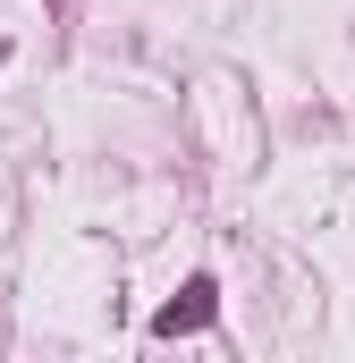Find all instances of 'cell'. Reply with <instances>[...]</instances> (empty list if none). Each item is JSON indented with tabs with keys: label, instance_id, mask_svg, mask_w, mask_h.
I'll return each instance as SVG.
<instances>
[{
	"label": "cell",
	"instance_id": "6da1fadb",
	"mask_svg": "<svg viewBox=\"0 0 355 363\" xmlns=\"http://www.w3.org/2000/svg\"><path fill=\"white\" fill-rule=\"evenodd\" d=\"M203 321H212V279H186V296L153 313V330H161V338H178V330H203Z\"/></svg>",
	"mask_w": 355,
	"mask_h": 363
}]
</instances>
